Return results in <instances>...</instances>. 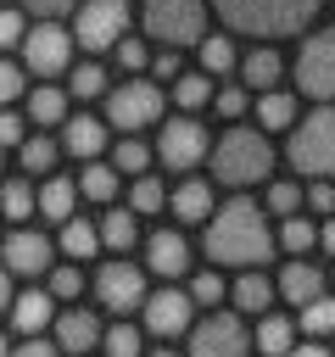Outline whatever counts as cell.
<instances>
[{"mask_svg": "<svg viewBox=\"0 0 335 357\" xmlns=\"http://www.w3.org/2000/svg\"><path fill=\"white\" fill-rule=\"evenodd\" d=\"M296 329H302L307 340H324V335H335V296H318V301H307V307H302V318H296Z\"/></svg>", "mask_w": 335, "mask_h": 357, "instance_id": "obj_33", "label": "cell"}, {"mask_svg": "<svg viewBox=\"0 0 335 357\" xmlns=\"http://www.w3.org/2000/svg\"><path fill=\"white\" fill-rule=\"evenodd\" d=\"M274 284H279V296H285V301L307 307V301H318V296H324V268H318V262H307V257H296V262H285V273H279Z\"/></svg>", "mask_w": 335, "mask_h": 357, "instance_id": "obj_18", "label": "cell"}, {"mask_svg": "<svg viewBox=\"0 0 335 357\" xmlns=\"http://www.w3.org/2000/svg\"><path fill=\"white\" fill-rule=\"evenodd\" d=\"M296 89L318 106H335V28L302 39L296 50Z\"/></svg>", "mask_w": 335, "mask_h": 357, "instance_id": "obj_8", "label": "cell"}, {"mask_svg": "<svg viewBox=\"0 0 335 357\" xmlns=\"http://www.w3.org/2000/svg\"><path fill=\"white\" fill-rule=\"evenodd\" d=\"M257 123H262V128H296V95L262 89V95H257Z\"/></svg>", "mask_w": 335, "mask_h": 357, "instance_id": "obj_30", "label": "cell"}, {"mask_svg": "<svg viewBox=\"0 0 335 357\" xmlns=\"http://www.w3.org/2000/svg\"><path fill=\"white\" fill-rule=\"evenodd\" d=\"M234 61H240L234 39H223V33H207V39H201V73H212V78H218V73H229Z\"/></svg>", "mask_w": 335, "mask_h": 357, "instance_id": "obj_36", "label": "cell"}, {"mask_svg": "<svg viewBox=\"0 0 335 357\" xmlns=\"http://www.w3.org/2000/svg\"><path fill=\"white\" fill-rule=\"evenodd\" d=\"M22 11H28V17H39V22H56V17L78 11V0H22Z\"/></svg>", "mask_w": 335, "mask_h": 357, "instance_id": "obj_48", "label": "cell"}, {"mask_svg": "<svg viewBox=\"0 0 335 357\" xmlns=\"http://www.w3.org/2000/svg\"><path fill=\"white\" fill-rule=\"evenodd\" d=\"M145 268L162 273V279H184V268H190V245H184V234H179V229H156V234H145Z\"/></svg>", "mask_w": 335, "mask_h": 357, "instance_id": "obj_16", "label": "cell"}, {"mask_svg": "<svg viewBox=\"0 0 335 357\" xmlns=\"http://www.w3.org/2000/svg\"><path fill=\"white\" fill-rule=\"evenodd\" d=\"M246 100H251V95H246V89H240V84H223V89H218V95H212V106H218V112H223V117H240V112H246Z\"/></svg>", "mask_w": 335, "mask_h": 357, "instance_id": "obj_49", "label": "cell"}, {"mask_svg": "<svg viewBox=\"0 0 335 357\" xmlns=\"http://www.w3.org/2000/svg\"><path fill=\"white\" fill-rule=\"evenodd\" d=\"M100 340H106V329H100V318H95L89 307H67V312H56V346H61L67 357L95 351Z\"/></svg>", "mask_w": 335, "mask_h": 357, "instance_id": "obj_15", "label": "cell"}, {"mask_svg": "<svg viewBox=\"0 0 335 357\" xmlns=\"http://www.w3.org/2000/svg\"><path fill=\"white\" fill-rule=\"evenodd\" d=\"M302 201H307V190H302V184H290V178L268 184V212H274V218H296V212H302Z\"/></svg>", "mask_w": 335, "mask_h": 357, "instance_id": "obj_39", "label": "cell"}, {"mask_svg": "<svg viewBox=\"0 0 335 357\" xmlns=\"http://www.w3.org/2000/svg\"><path fill=\"white\" fill-rule=\"evenodd\" d=\"M240 73H246V84L262 95V89H274V84H279V56L262 45V50H251V56L240 61Z\"/></svg>", "mask_w": 335, "mask_h": 357, "instance_id": "obj_34", "label": "cell"}, {"mask_svg": "<svg viewBox=\"0 0 335 357\" xmlns=\"http://www.w3.org/2000/svg\"><path fill=\"white\" fill-rule=\"evenodd\" d=\"M11 357H67V351H61V346H45L39 335H28V340H22V346H17Z\"/></svg>", "mask_w": 335, "mask_h": 357, "instance_id": "obj_50", "label": "cell"}, {"mask_svg": "<svg viewBox=\"0 0 335 357\" xmlns=\"http://www.w3.org/2000/svg\"><path fill=\"white\" fill-rule=\"evenodd\" d=\"M78 195L95 201V206H106V201L117 195V167H112V162H84V173H78Z\"/></svg>", "mask_w": 335, "mask_h": 357, "instance_id": "obj_27", "label": "cell"}, {"mask_svg": "<svg viewBox=\"0 0 335 357\" xmlns=\"http://www.w3.org/2000/svg\"><path fill=\"white\" fill-rule=\"evenodd\" d=\"M279 245H285L290 257H307V251L318 245V229H313L307 218H285V223H279Z\"/></svg>", "mask_w": 335, "mask_h": 357, "instance_id": "obj_38", "label": "cell"}, {"mask_svg": "<svg viewBox=\"0 0 335 357\" xmlns=\"http://www.w3.org/2000/svg\"><path fill=\"white\" fill-rule=\"evenodd\" d=\"M190 296H195V307H218V301H223V273H212V268L195 273V279H190Z\"/></svg>", "mask_w": 335, "mask_h": 357, "instance_id": "obj_43", "label": "cell"}, {"mask_svg": "<svg viewBox=\"0 0 335 357\" xmlns=\"http://www.w3.org/2000/svg\"><path fill=\"white\" fill-rule=\"evenodd\" d=\"M145 357H179V351H173V346H156V351H145Z\"/></svg>", "mask_w": 335, "mask_h": 357, "instance_id": "obj_55", "label": "cell"}, {"mask_svg": "<svg viewBox=\"0 0 335 357\" xmlns=\"http://www.w3.org/2000/svg\"><path fill=\"white\" fill-rule=\"evenodd\" d=\"M67 95H73V100H95V95H106V67H100V61H78V67H67Z\"/></svg>", "mask_w": 335, "mask_h": 357, "instance_id": "obj_31", "label": "cell"}, {"mask_svg": "<svg viewBox=\"0 0 335 357\" xmlns=\"http://www.w3.org/2000/svg\"><path fill=\"white\" fill-rule=\"evenodd\" d=\"M45 324H56V296L39 284V290H22L17 301H11V329H22V335H39Z\"/></svg>", "mask_w": 335, "mask_h": 357, "instance_id": "obj_19", "label": "cell"}, {"mask_svg": "<svg viewBox=\"0 0 335 357\" xmlns=\"http://www.w3.org/2000/svg\"><path fill=\"white\" fill-rule=\"evenodd\" d=\"M73 45H78V39H73L61 22H34L17 50H22V67H28L34 78H56V73L73 67Z\"/></svg>", "mask_w": 335, "mask_h": 357, "instance_id": "obj_10", "label": "cell"}, {"mask_svg": "<svg viewBox=\"0 0 335 357\" xmlns=\"http://www.w3.org/2000/svg\"><path fill=\"white\" fill-rule=\"evenodd\" d=\"M329 279H335V273H329Z\"/></svg>", "mask_w": 335, "mask_h": 357, "instance_id": "obj_58", "label": "cell"}, {"mask_svg": "<svg viewBox=\"0 0 335 357\" xmlns=\"http://www.w3.org/2000/svg\"><path fill=\"white\" fill-rule=\"evenodd\" d=\"M22 39H28L22 11H17V6H0V50H11V45H22Z\"/></svg>", "mask_w": 335, "mask_h": 357, "instance_id": "obj_44", "label": "cell"}, {"mask_svg": "<svg viewBox=\"0 0 335 357\" xmlns=\"http://www.w3.org/2000/svg\"><path fill=\"white\" fill-rule=\"evenodd\" d=\"M223 28L234 33H251V39H285V33H302L318 11V0H207Z\"/></svg>", "mask_w": 335, "mask_h": 357, "instance_id": "obj_2", "label": "cell"}, {"mask_svg": "<svg viewBox=\"0 0 335 357\" xmlns=\"http://www.w3.org/2000/svg\"><path fill=\"white\" fill-rule=\"evenodd\" d=\"M117 67H123L128 78H140V73L151 67V50H145V39H128V33H123V39H117Z\"/></svg>", "mask_w": 335, "mask_h": 357, "instance_id": "obj_42", "label": "cell"}, {"mask_svg": "<svg viewBox=\"0 0 335 357\" xmlns=\"http://www.w3.org/2000/svg\"><path fill=\"white\" fill-rule=\"evenodd\" d=\"M56 245H50V234L45 229H11L6 240H0V262L17 273V279H45L56 262Z\"/></svg>", "mask_w": 335, "mask_h": 357, "instance_id": "obj_13", "label": "cell"}, {"mask_svg": "<svg viewBox=\"0 0 335 357\" xmlns=\"http://www.w3.org/2000/svg\"><path fill=\"white\" fill-rule=\"evenodd\" d=\"M22 128H28V123H22V117H17L11 106H0V151H17V145L28 139Z\"/></svg>", "mask_w": 335, "mask_h": 357, "instance_id": "obj_47", "label": "cell"}, {"mask_svg": "<svg viewBox=\"0 0 335 357\" xmlns=\"http://www.w3.org/2000/svg\"><path fill=\"white\" fill-rule=\"evenodd\" d=\"M17 156H22V173H50V167H56V156H61V145H56L50 134H34V139H22V145H17Z\"/></svg>", "mask_w": 335, "mask_h": 357, "instance_id": "obj_35", "label": "cell"}, {"mask_svg": "<svg viewBox=\"0 0 335 357\" xmlns=\"http://www.w3.org/2000/svg\"><path fill=\"white\" fill-rule=\"evenodd\" d=\"M145 296H151V290H145V273H140L134 262L117 257V262H100V268H95V301H100L106 312L123 318V312L145 307Z\"/></svg>", "mask_w": 335, "mask_h": 357, "instance_id": "obj_12", "label": "cell"}, {"mask_svg": "<svg viewBox=\"0 0 335 357\" xmlns=\"http://www.w3.org/2000/svg\"><path fill=\"white\" fill-rule=\"evenodd\" d=\"M22 73H28V67H17V61H6V56H0V106L22 100Z\"/></svg>", "mask_w": 335, "mask_h": 357, "instance_id": "obj_45", "label": "cell"}, {"mask_svg": "<svg viewBox=\"0 0 335 357\" xmlns=\"http://www.w3.org/2000/svg\"><path fill=\"white\" fill-rule=\"evenodd\" d=\"M162 206H168V190H162V178H151V173H134V184H128V212L151 218V212H162Z\"/></svg>", "mask_w": 335, "mask_h": 357, "instance_id": "obj_32", "label": "cell"}, {"mask_svg": "<svg viewBox=\"0 0 335 357\" xmlns=\"http://www.w3.org/2000/svg\"><path fill=\"white\" fill-rule=\"evenodd\" d=\"M112 167H117V173H145V167H151V145H145L140 134H123V139L112 145Z\"/></svg>", "mask_w": 335, "mask_h": 357, "instance_id": "obj_37", "label": "cell"}, {"mask_svg": "<svg viewBox=\"0 0 335 357\" xmlns=\"http://www.w3.org/2000/svg\"><path fill=\"white\" fill-rule=\"evenodd\" d=\"M162 106H168V95L151 78H128V84H112L106 89V123L123 128V134H140V128L162 123Z\"/></svg>", "mask_w": 335, "mask_h": 357, "instance_id": "obj_6", "label": "cell"}, {"mask_svg": "<svg viewBox=\"0 0 335 357\" xmlns=\"http://www.w3.org/2000/svg\"><path fill=\"white\" fill-rule=\"evenodd\" d=\"M100 346H106V357H145V340H140L134 324H112Z\"/></svg>", "mask_w": 335, "mask_h": 357, "instance_id": "obj_40", "label": "cell"}, {"mask_svg": "<svg viewBox=\"0 0 335 357\" xmlns=\"http://www.w3.org/2000/svg\"><path fill=\"white\" fill-rule=\"evenodd\" d=\"M56 245L67 251V262H84V257H95V251H100V223H89V218H67Z\"/></svg>", "mask_w": 335, "mask_h": 357, "instance_id": "obj_25", "label": "cell"}, {"mask_svg": "<svg viewBox=\"0 0 335 357\" xmlns=\"http://www.w3.org/2000/svg\"><path fill=\"white\" fill-rule=\"evenodd\" d=\"M251 329L240 312H207L201 324H190V357H251Z\"/></svg>", "mask_w": 335, "mask_h": 357, "instance_id": "obj_9", "label": "cell"}, {"mask_svg": "<svg viewBox=\"0 0 335 357\" xmlns=\"http://www.w3.org/2000/svg\"><path fill=\"white\" fill-rule=\"evenodd\" d=\"M274 240H279V234H268L262 206L246 201V195L223 201V206L207 218V234H201V245H207V257H212L218 268H262L268 251H274Z\"/></svg>", "mask_w": 335, "mask_h": 357, "instance_id": "obj_1", "label": "cell"}, {"mask_svg": "<svg viewBox=\"0 0 335 357\" xmlns=\"http://www.w3.org/2000/svg\"><path fill=\"white\" fill-rule=\"evenodd\" d=\"M61 151H67V156H78V162H95V156L106 151V123H100V117H89V112L67 117V123H61Z\"/></svg>", "mask_w": 335, "mask_h": 357, "instance_id": "obj_17", "label": "cell"}, {"mask_svg": "<svg viewBox=\"0 0 335 357\" xmlns=\"http://www.w3.org/2000/svg\"><path fill=\"white\" fill-rule=\"evenodd\" d=\"M128 33V0H78L73 11V39L95 56V50H117V39Z\"/></svg>", "mask_w": 335, "mask_h": 357, "instance_id": "obj_7", "label": "cell"}, {"mask_svg": "<svg viewBox=\"0 0 335 357\" xmlns=\"http://www.w3.org/2000/svg\"><path fill=\"white\" fill-rule=\"evenodd\" d=\"M34 212H39V190H34L28 178H0V218L22 223V218H34Z\"/></svg>", "mask_w": 335, "mask_h": 357, "instance_id": "obj_26", "label": "cell"}, {"mask_svg": "<svg viewBox=\"0 0 335 357\" xmlns=\"http://www.w3.org/2000/svg\"><path fill=\"white\" fill-rule=\"evenodd\" d=\"M318 245L335 257V218H324V229H318Z\"/></svg>", "mask_w": 335, "mask_h": 357, "instance_id": "obj_54", "label": "cell"}, {"mask_svg": "<svg viewBox=\"0 0 335 357\" xmlns=\"http://www.w3.org/2000/svg\"><path fill=\"white\" fill-rule=\"evenodd\" d=\"M11 301H17V290H11V268L0 262V312H11Z\"/></svg>", "mask_w": 335, "mask_h": 357, "instance_id": "obj_52", "label": "cell"}, {"mask_svg": "<svg viewBox=\"0 0 335 357\" xmlns=\"http://www.w3.org/2000/svg\"><path fill=\"white\" fill-rule=\"evenodd\" d=\"M140 212H128V206H112L106 218H100V245L106 251H134V234H140V223H134Z\"/></svg>", "mask_w": 335, "mask_h": 357, "instance_id": "obj_28", "label": "cell"}, {"mask_svg": "<svg viewBox=\"0 0 335 357\" xmlns=\"http://www.w3.org/2000/svg\"><path fill=\"white\" fill-rule=\"evenodd\" d=\"M156 156H162V167L190 173L201 156H212V139H207V128L184 112V117H168V123H162V134H156Z\"/></svg>", "mask_w": 335, "mask_h": 357, "instance_id": "obj_11", "label": "cell"}, {"mask_svg": "<svg viewBox=\"0 0 335 357\" xmlns=\"http://www.w3.org/2000/svg\"><path fill=\"white\" fill-rule=\"evenodd\" d=\"M145 33L168 50L207 39V0H145Z\"/></svg>", "mask_w": 335, "mask_h": 357, "instance_id": "obj_5", "label": "cell"}, {"mask_svg": "<svg viewBox=\"0 0 335 357\" xmlns=\"http://www.w3.org/2000/svg\"><path fill=\"white\" fill-rule=\"evenodd\" d=\"M0 357H11V346H6V335H0Z\"/></svg>", "mask_w": 335, "mask_h": 357, "instance_id": "obj_56", "label": "cell"}, {"mask_svg": "<svg viewBox=\"0 0 335 357\" xmlns=\"http://www.w3.org/2000/svg\"><path fill=\"white\" fill-rule=\"evenodd\" d=\"M67 100H73V95H67V89H56V84L45 78V84L28 95V123H39V128H56V123H67Z\"/></svg>", "mask_w": 335, "mask_h": 357, "instance_id": "obj_23", "label": "cell"}, {"mask_svg": "<svg viewBox=\"0 0 335 357\" xmlns=\"http://www.w3.org/2000/svg\"><path fill=\"white\" fill-rule=\"evenodd\" d=\"M285 357H329V351H324V346H318V340H302V346H290V351H285Z\"/></svg>", "mask_w": 335, "mask_h": 357, "instance_id": "obj_53", "label": "cell"}, {"mask_svg": "<svg viewBox=\"0 0 335 357\" xmlns=\"http://www.w3.org/2000/svg\"><path fill=\"white\" fill-rule=\"evenodd\" d=\"M290 167L307 178H335V106H318L290 128Z\"/></svg>", "mask_w": 335, "mask_h": 357, "instance_id": "obj_4", "label": "cell"}, {"mask_svg": "<svg viewBox=\"0 0 335 357\" xmlns=\"http://www.w3.org/2000/svg\"><path fill=\"white\" fill-rule=\"evenodd\" d=\"M0 178H6V151H0Z\"/></svg>", "mask_w": 335, "mask_h": 357, "instance_id": "obj_57", "label": "cell"}, {"mask_svg": "<svg viewBox=\"0 0 335 357\" xmlns=\"http://www.w3.org/2000/svg\"><path fill=\"white\" fill-rule=\"evenodd\" d=\"M212 73H179L173 78V100H179V112H201V106H212Z\"/></svg>", "mask_w": 335, "mask_h": 357, "instance_id": "obj_29", "label": "cell"}, {"mask_svg": "<svg viewBox=\"0 0 335 357\" xmlns=\"http://www.w3.org/2000/svg\"><path fill=\"white\" fill-rule=\"evenodd\" d=\"M168 206L179 212V223H207L218 206H212V184L207 178H184L179 190H168Z\"/></svg>", "mask_w": 335, "mask_h": 357, "instance_id": "obj_20", "label": "cell"}, {"mask_svg": "<svg viewBox=\"0 0 335 357\" xmlns=\"http://www.w3.org/2000/svg\"><path fill=\"white\" fill-rule=\"evenodd\" d=\"M274 296H279V284H274L262 268H246V273L234 279V312H257V318H262Z\"/></svg>", "mask_w": 335, "mask_h": 357, "instance_id": "obj_22", "label": "cell"}, {"mask_svg": "<svg viewBox=\"0 0 335 357\" xmlns=\"http://www.w3.org/2000/svg\"><path fill=\"white\" fill-rule=\"evenodd\" d=\"M140 318H145V329H151V335H162V340L190 335V324H195V296H190V290H179V284L151 290V296H145V307H140Z\"/></svg>", "mask_w": 335, "mask_h": 357, "instance_id": "obj_14", "label": "cell"}, {"mask_svg": "<svg viewBox=\"0 0 335 357\" xmlns=\"http://www.w3.org/2000/svg\"><path fill=\"white\" fill-rule=\"evenodd\" d=\"M45 290H50L56 301H73V296L84 290V273H78L73 262H61V268H50V273H45Z\"/></svg>", "mask_w": 335, "mask_h": 357, "instance_id": "obj_41", "label": "cell"}, {"mask_svg": "<svg viewBox=\"0 0 335 357\" xmlns=\"http://www.w3.org/2000/svg\"><path fill=\"white\" fill-rule=\"evenodd\" d=\"M274 167V145L262 128H223V139L212 145V173L229 184V190H246L257 178H268Z\"/></svg>", "mask_w": 335, "mask_h": 357, "instance_id": "obj_3", "label": "cell"}, {"mask_svg": "<svg viewBox=\"0 0 335 357\" xmlns=\"http://www.w3.org/2000/svg\"><path fill=\"white\" fill-rule=\"evenodd\" d=\"M251 340H257V351H262V357H285V351L296 346V324H290V318H279V312H262V318H257V329H251Z\"/></svg>", "mask_w": 335, "mask_h": 357, "instance_id": "obj_24", "label": "cell"}, {"mask_svg": "<svg viewBox=\"0 0 335 357\" xmlns=\"http://www.w3.org/2000/svg\"><path fill=\"white\" fill-rule=\"evenodd\" d=\"M73 206H78V178L45 173V184H39V212H45V223H67Z\"/></svg>", "mask_w": 335, "mask_h": 357, "instance_id": "obj_21", "label": "cell"}, {"mask_svg": "<svg viewBox=\"0 0 335 357\" xmlns=\"http://www.w3.org/2000/svg\"><path fill=\"white\" fill-rule=\"evenodd\" d=\"M151 73H156V78H179V50H162V56L151 61Z\"/></svg>", "mask_w": 335, "mask_h": 357, "instance_id": "obj_51", "label": "cell"}, {"mask_svg": "<svg viewBox=\"0 0 335 357\" xmlns=\"http://www.w3.org/2000/svg\"><path fill=\"white\" fill-rule=\"evenodd\" d=\"M307 206L324 212V218H335V178H313L307 184Z\"/></svg>", "mask_w": 335, "mask_h": 357, "instance_id": "obj_46", "label": "cell"}]
</instances>
